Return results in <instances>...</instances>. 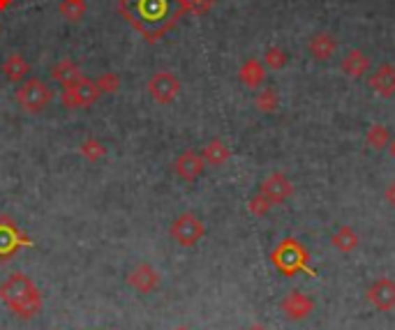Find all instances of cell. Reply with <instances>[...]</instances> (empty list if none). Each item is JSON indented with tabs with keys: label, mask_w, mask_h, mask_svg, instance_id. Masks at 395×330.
I'll return each instance as SVG.
<instances>
[{
	"label": "cell",
	"mask_w": 395,
	"mask_h": 330,
	"mask_svg": "<svg viewBox=\"0 0 395 330\" xmlns=\"http://www.w3.org/2000/svg\"><path fill=\"white\" fill-rule=\"evenodd\" d=\"M10 5H12V0H0V12L7 10V7H10Z\"/></svg>",
	"instance_id": "4dcf8cb0"
},
{
	"label": "cell",
	"mask_w": 395,
	"mask_h": 330,
	"mask_svg": "<svg viewBox=\"0 0 395 330\" xmlns=\"http://www.w3.org/2000/svg\"><path fill=\"white\" fill-rule=\"evenodd\" d=\"M273 208V203L266 199L264 194H257V196H252L250 203H248V210L252 212V215H257V217H264L268 210Z\"/></svg>",
	"instance_id": "83f0119b"
},
{
	"label": "cell",
	"mask_w": 395,
	"mask_h": 330,
	"mask_svg": "<svg viewBox=\"0 0 395 330\" xmlns=\"http://www.w3.org/2000/svg\"><path fill=\"white\" fill-rule=\"evenodd\" d=\"M384 199H386V203H389V206H393V208H395V180L391 182L389 187H386Z\"/></svg>",
	"instance_id": "f546056e"
},
{
	"label": "cell",
	"mask_w": 395,
	"mask_h": 330,
	"mask_svg": "<svg viewBox=\"0 0 395 330\" xmlns=\"http://www.w3.org/2000/svg\"><path fill=\"white\" fill-rule=\"evenodd\" d=\"M204 157L199 155V152L195 150H185L181 152V155L176 157V162H174V171L176 175L181 180L185 182H195L201 173H204Z\"/></svg>",
	"instance_id": "8fae6325"
},
{
	"label": "cell",
	"mask_w": 395,
	"mask_h": 330,
	"mask_svg": "<svg viewBox=\"0 0 395 330\" xmlns=\"http://www.w3.org/2000/svg\"><path fill=\"white\" fill-rule=\"evenodd\" d=\"M176 330H188V328H176Z\"/></svg>",
	"instance_id": "836d02e7"
},
{
	"label": "cell",
	"mask_w": 395,
	"mask_h": 330,
	"mask_svg": "<svg viewBox=\"0 0 395 330\" xmlns=\"http://www.w3.org/2000/svg\"><path fill=\"white\" fill-rule=\"evenodd\" d=\"M255 107H257V111H262V113L278 111V107H280V95H278V91H275V88H264L262 93H257Z\"/></svg>",
	"instance_id": "cb8c5ba5"
},
{
	"label": "cell",
	"mask_w": 395,
	"mask_h": 330,
	"mask_svg": "<svg viewBox=\"0 0 395 330\" xmlns=\"http://www.w3.org/2000/svg\"><path fill=\"white\" fill-rule=\"evenodd\" d=\"M185 12L190 14H206L213 7V0H183Z\"/></svg>",
	"instance_id": "f1b7e54d"
},
{
	"label": "cell",
	"mask_w": 395,
	"mask_h": 330,
	"mask_svg": "<svg viewBox=\"0 0 395 330\" xmlns=\"http://www.w3.org/2000/svg\"><path fill=\"white\" fill-rule=\"evenodd\" d=\"M95 84H98L102 95H114V93L121 91V77L114 74V72H104Z\"/></svg>",
	"instance_id": "4316f807"
},
{
	"label": "cell",
	"mask_w": 395,
	"mask_h": 330,
	"mask_svg": "<svg viewBox=\"0 0 395 330\" xmlns=\"http://www.w3.org/2000/svg\"><path fill=\"white\" fill-rule=\"evenodd\" d=\"M3 74L10 84H21L31 74V65H28V61L21 54H10L7 61L3 63Z\"/></svg>",
	"instance_id": "ac0fdd59"
},
{
	"label": "cell",
	"mask_w": 395,
	"mask_h": 330,
	"mask_svg": "<svg viewBox=\"0 0 395 330\" xmlns=\"http://www.w3.org/2000/svg\"><path fill=\"white\" fill-rule=\"evenodd\" d=\"M118 10L146 42H160L185 14L183 0H121Z\"/></svg>",
	"instance_id": "6da1fadb"
},
{
	"label": "cell",
	"mask_w": 395,
	"mask_h": 330,
	"mask_svg": "<svg viewBox=\"0 0 395 330\" xmlns=\"http://www.w3.org/2000/svg\"><path fill=\"white\" fill-rule=\"evenodd\" d=\"M33 243L17 229L10 217H0V259H10L19 247H31Z\"/></svg>",
	"instance_id": "ba28073f"
},
{
	"label": "cell",
	"mask_w": 395,
	"mask_h": 330,
	"mask_svg": "<svg viewBox=\"0 0 395 330\" xmlns=\"http://www.w3.org/2000/svg\"><path fill=\"white\" fill-rule=\"evenodd\" d=\"M146 88L158 104H171V102L178 97V93H181V81H178V77L171 74V72H155V74L148 79Z\"/></svg>",
	"instance_id": "52a82bcc"
},
{
	"label": "cell",
	"mask_w": 395,
	"mask_h": 330,
	"mask_svg": "<svg viewBox=\"0 0 395 330\" xmlns=\"http://www.w3.org/2000/svg\"><path fill=\"white\" fill-rule=\"evenodd\" d=\"M201 157H204L206 164L222 166V164L229 162L231 150H229V146L222 141V139H213V141H208V143L204 146V152H201Z\"/></svg>",
	"instance_id": "ffe728a7"
},
{
	"label": "cell",
	"mask_w": 395,
	"mask_h": 330,
	"mask_svg": "<svg viewBox=\"0 0 395 330\" xmlns=\"http://www.w3.org/2000/svg\"><path fill=\"white\" fill-rule=\"evenodd\" d=\"M128 284L137 289L139 293H151V291L158 289L160 275L151 263H139V266L128 275Z\"/></svg>",
	"instance_id": "4fadbf2b"
},
{
	"label": "cell",
	"mask_w": 395,
	"mask_h": 330,
	"mask_svg": "<svg viewBox=\"0 0 395 330\" xmlns=\"http://www.w3.org/2000/svg\"><path fill=\"white\" fill-rule=\"evenodd\" d=\"M259 194H264L266 199L273 203V206H278V203L287 201L289 196L294 194V185H292V180H289L285 173H273L262 182Z\"/></svg>",
	"instance_id": "30bf717a"
},
{
	"label": "cell",
	"mask_w": 395,
	"mask_h": 330,
	"mask_svg": "<svg viewBox=\"0 0 395 330\" xmlns=\"http://www.w3.org/2000/svg\"><path fill=\"white\" fill-rule=\"evenodd\" d=\"M365 141H368L372 150H384V148H389V143H391V132L386 125H372L368 129V134H365Z\"/></svg>",
	"instance_id": "603a6c76"
},
{
	"label": "cell",
	"mask_w": 395,
	"mask_h": 330,
	"mask_svg": "<svg viewBox=\"0 0 395 330\" xmlns=\"http://www.w3.org/2000/svg\"><path fill=\"white\" fill-rule=\"evenodd\" d=\"M368 88L379 97H393L395 95V65L384 63L368 77Z\"/></svg>",
	"instance_id": "7c38bea8"
},
{
	"label": "cell",
	"mask_w": 395,
	"mask_h": 330,
	"mask_svg": "<svg viewBox=\"0 0 395 330\" xmlns=\"http://www.w3.org/2000/svg\"><path fill=\"white\" fill-rule=\"evenodd\" d=\"M169 233H171V238H174L178 245L192 247V245H197L201 238H204L206 226L195 215V212H183V215H178L174 222H171Z\"/></svg>",
	"instance_id": "8992f818"
},
{
	"label": "cell",
	"mask_w": 395,
	"mask_h": 330,
	"mask_svg": "<svg viewBox=\"0 0 395 330\" xmlns=\"http://www.w3.org/2000/svg\"><path fill=\"white\" fill-rule=\"evenodd\" d=\"M58 12H61L63 19L72 21V24H79V21L86 17L88 7H86V0H61Z\"/></svg>",
	"instance_id": "7402d4cb"
},
{
	"label": "cell",
	"mask_w": 395,
	"mask_h": 330,
	"mask_svg": "<svg viewBox=\"0 0 395 330\" xmlns=\"http://www.w3.org/2000/svg\"><path fill=\"white\" fill-rule=\"evenodd\" d=\"M238 79H241V84L245 88H259L264 81H266V68L262 61H257V58H248L241 70H238Z\"/></svg>",
	"instance_id": "e0dca14e"
},
{
	"label": "cell",
	"mask_w": 395,
	"mask_h": 330,
	"mask_svg": "<svg viewBox=\"0 0 395 330\" xmlns=\"http://www.w3.org/2000/svg\"><path fill=\"white\" fill-rule=\"evenodd\" d=\"M370 68H372L370 56H365L359 49H352L345 58H342V72H345L349 79H359L363 74H368Z\"/></svg>",
	"instance_id": "2e32d148"
},
{
	"label": "cell",
	"mask_w": 395,
	"mask_h": 330,
	"mask_svg": "<svg viewBox=\"0 0 395 330\" xmlns=\"http://www.w3.org/2000/svg\"><path fill=\"white\" fill-rule=\"evenodd\" d=\"M79 152L88 162H100V159L107 155V148H104V143L98 141V139H86V141L79 146Z\"/></svg>",
	"instance_id": "d4e9b609"
},
{
	"label": "cell",
	"mask_w": 395,
	"mask_h": 330,
	"mask_svg": "<svg viewBox=\"0 0 395 330\" xmlns=\"http://www.w3.org/2000/svg\"><path fill=\"white\" fill-rule=\"evenodd\" d=\"M287 51L282 47H268L264 51V68L268 70H282L287 65Z\"/></svg>",
	"instance_id": "484cf974"
},
{
	"label": "cell",
	"mask_w": 395,
	"mask_h": 330,
	"mask_svg": "<svg viewBox=\"0 0 395 330\" xmlns=\"http://www.w3.org/2000/svg\"><path fill=\"white\" fill-rule=\"evenodd\" d=\"M248 330H266L264 326H259V324H255V326H250Z\"/></svg>",
	"instance_id": "d6a6232c"
},
{
	"label": "cell",
	"mask_w": 395,
	"mask_h": 330,
	"mask_svg": "<svg viewBox=\"0 0 395 330\" xmlns=\"http://www.w3.org/2000/svg\"><path fill=\"white\" fill-rule=\"evenodd\" d=\"M273 266L285 275H294L298 270L308 268V252L296 243L294 238H285L271 254Z\"/></svg>",
	"instance_id": "3957f363"
},
{
	"label": "cell",
	"mask_w": 395,
	"mask_h": 330,
	"mask_svg": "<svg viewBox=\"0 0 395 330\" xmlns=\"http://www.w3.org/2000/svg\"><path fill=\"white\" fill-rule=\"evenodd\" d=\"M100 97H102V93H100L98 84L91 81L88 77H81L77 84L63 88V93H61V102H63L67 109L93 107Z\"/></svg>",
	"instance_id": "5b68a950"
},
{
	"label": "cell",
	"mask_w": 395,
	"mask_h": 330,
	"mask_svg": "<svg viewBox=\"0 0 395 330\" xmlns=\"http://www.w3.org/2000/svg\"><path fill=\"white\" fill-rule=\"evenodd\" d=\"M0 298L17 317L31 319L42 310V293L24 273H14L0 284Z\"/></svg>",
	"instance_id": "7a4b0ae2"
},
{
	"label": "cell",
	"mask_w": 395,
	"mask_h": 330,
	"mask_svg": "<svg viewBox=\"0 0 395 330\" xmlns=\"http://www.w3.org/2000/svg\"><path fill=\"white\" fill-rule=\"evenodd\" d=\"M51 88L42 79H26L17 91V104L26 113H42L51 102Z\"/></svg>",
	"instance_id": "277c9868"
},
{
	"label": "cell",
	"mask_w": 395,
	"mask_h": 330,
	"mask_svg": "<svg viewBox=\"0 0 395 330\" xmlns=\"http://www.w3.org/2000/svg\"><path fill=\"white\" fill-rule=\"evenodd\" d=\"M389 152H391V157L395 159V139H391V143H389Z\"/></svg>",
	"instance_id": "1f68e13d"
},
{
	"label": "cell",
	"mask_w": 395,
	"mask_h": 330,
	"mask_svg": "<svg viewBox=\"0 0 395 330\" xmlns=\"http://www.w3.org/2000/svg\"><path fill=\"white\" fill-rule=\"evenodd\" d=\"M365 296H368L370 305L377 307L379 312H391L395 307V282L389 277H379L377 282L370 284Z\"/></svg>",
	"instance_id": "9c48e42d"
},
{
	"label": "cell",
	"mask_w": 395,
	"mask_h": 330,
	"mask_svg": "<svg viewBox=\"0 0 395 330\" xmlns=\"http://www.w3.org/2000/svg\"><path fill=\"white\" fill-rule=\"evenodd\" d=\"M49 77L54 79V81H58L63 88H67V86H74L79 81L81 77V68L74 61H61V63H56L54 68H51V72H49Z\"/></svg>",
	"instance_id": "d6986e66"
},
{
	"label": "cell",
	"mask_w": 395,
	"mask_h": 330,
	"mask_svg": "<svg viewBox=\"0 0 395 330\" xmlns=\"http://www.w3.org/2000/svg\"><path fill=\"white\" fill-rule=\"evenodd\" d=\"M312 310H315V303H312V298L308 296H303V293H289V296L282 300V312L287 314L289 319H305L308 314H312Z\"/></svg>",
	"instance_id": "5bb4252c"
},
{
	"label": "cell",
	"mask_w": 395,
	"mask_h": 330,
	"mask_svg": "<svg viewBox=\"0 0 395 330\" xmlns=\"http://www.w3.org/2000/svg\"><path fill=\"white\" fill-rule=\"evenodd\" d=\"M308 51L315 61H329V58H333L335 51H338V40H335L331 33H317L310 38Z\"/></svg>",
	"instance_id": "9a60e30c"
},
{
	"label": "cell",
	"mask_w": 395,
	"mask_h": 330,
	"mask_svg": "<svg viewBox=\"0 0 395 330\" xmlns=\"http://www.w3.org/2000/svg\"><path fill=\"white\" fill-rule=\"evenodd\" d=\"M331 243H333L335 249H340V252H354V249L359 247L361 238L352 226H340V229L333 233Z\"/></svg>",
	"instance_id": "44dd1931"
}]
</instances>
